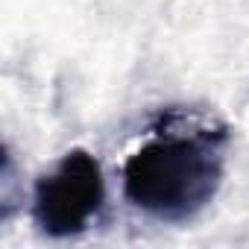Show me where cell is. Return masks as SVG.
Listing matches in <instances>:
<instances>
[{
  "mask_svg": "<svg viewBox=\"0 0 249 249\" xmlns=\"http://www.w3.org/2000/svg\"><path fill=\"white\" fill-rule=\"evenodd\" d=\"M103 202L106 179L100 161L88 150H71L36 182L33 223L47 237H73L100 217Z\"/></svg>",
  "mask_w": 249,
  "mask_h": 249,
  "instance_id": "cell-2",
  "label": "cell"
},
{
  "mask_svg": "<svg viewBox=\"0 0 249 249\" xmlns=\"http://www.w3.org/2000/svg\"><path fill=\"white\" fill-rule=\"evenodd\" d=\"M226 132L164 126L123 161V196L159 223H188L217 196L226 173Z\"/></svg>",
  "mask_w": 249,
  "mask_h": 249,
  "instance_id": "cell-1",
  "label": "cell"
}]
</instances>
